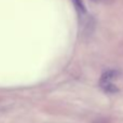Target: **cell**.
<instances>
[{
  "instance_id": "1",
  "label": "cell",
  "mask_w": 123,
  "mask_h": 123,
  "mask_svg": "<svg viewBox=\"0 0 123 123\" xmlns=\"http://www.w3.org/2000/svg\"><path fill=\"white\" fill-rule=\"evenodd\" d=\"M118 76H119V71H117V70H115V69L107 70V71H105L104 74H102V77H100V79H99V83L111 82V81L115 78H117Z\"/></svg>"
},
{
  "instance_id": "2",
  "label": "cell",
  "mask_w": 123,
  "mask_h": 123,
  "mask_svg": "<svg viewBox=\"0 0 123 123\" xmlns=\"http://www.w3.org/2000/svg\"><path fill=\"white\" fill-rule=\"evenodd\" d=\"M100 87L104 90L106 93H118L119 92V87L117 85H115L112 82H105V83H99Z\"/></svg>"
},
{
  "instance_id": "3",
  "label": "cell",
  "mask_w": 123,
  "mask_h": 123,
  "mask_svg": "<svg viewBox=\"0 0 123 123\" xmlns=\"http://www.w3.org/2000/svg\"><path fill=\"white\" fill-rule=\"evenodd\" d=\"M72 2H74L79 14H85L86 13V9H85V6L83 3V0H72Z\"/></svg>"
}]
</instances>
